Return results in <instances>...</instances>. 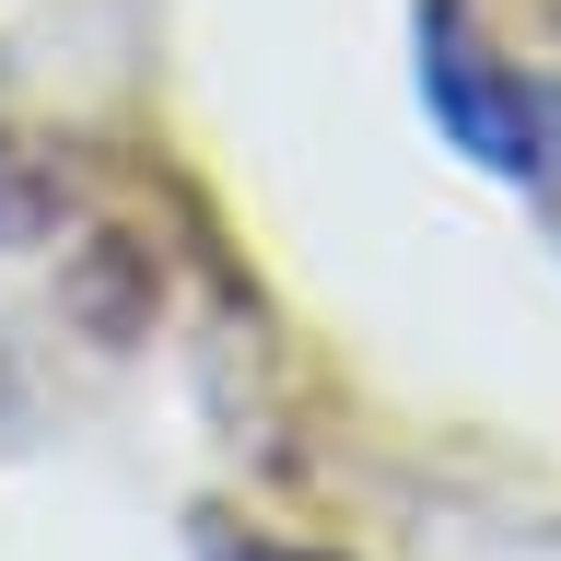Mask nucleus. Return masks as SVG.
Wrapping results in <instances>:
<instances>
[{"label":"nucleus","instance_id":"obj_1","mask_svg":"<svg viewBox=\"0 0 561 561\" xmlns=\"http://www.w3.org/2000/svg\"><path fill=\"white\" fill-rule=\"evenodd\" d=\"M187 538H199V561H328V550H280V538H245L234 515H199Z\"/></svg>","mask_w":561,"mask_h":561}]
</instances>
